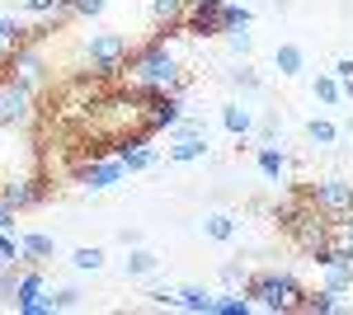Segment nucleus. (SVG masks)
Here are the masks:
<instances>
[{"label":"nucleus","instance_id":"1","mask_svg":"<svg viewBox=\"0 0 353 315\" xmlns=\"http://www.w3.org/2000/svg\"><path fill=\"white\" fill-rule=\"evenodd\" d=\"M132 85L146 94H174L179 90V61L165 43H151L132 57Z\"/></svg>","mask_w":353,"mask_h":315},{"label":"nucleus","instance_id":"2","mask_svg":"<svg viewBox=\"0 0 353 315\" xmlns=\"http://www.w3.org/2000/svg\"><path fill=\"white\" fill-rule=\"evenodd\" d=\"M245 292L254 296V306L259 311H273V315H292L301 311V301H306V292H301V283L292 278V273H254L250 283H245Z\"/></svg>","mask_w":353,"mask_h":315},{"label":"nucleus","instance_id":"3","mask_svg":"<svg viewBox=\"0 0 353 315\" xmlns=\"http://www.w3.org/2000/svg\"><path fill=\"white\" fill-rule=\"evenodd\" d=\"M278 216H283L288 236L297 240V245L306 250V254H316V250H325V245H330V216H321V212L311 207V203H306V212L288 203V207L278 212Z\"/></svg>","mask_w":353,"mask_h":315},{"label":"nucleus","instance_id":"4","mask_svg":"<svg viewBox=\"0 0 353 315\" xmlns=\"http://www.w3.org/2000/svg\"><path fill=\"white\" fill-rule=\"evenodd\" d=\"M306 203L321 212V216H330V221H344V216L353 212V184L330 174V179H321V184H311Z\"/></svg>","mask_w":353,"mask_h":315},{"label":"nucleus","instance_id":"5","mask_svg":"<svg viewBox=\"0 0 353 315\" xmlns=\"http://www.w3.org/2000/svg\"><path fill=\"white\" fill-rule=\"evenodd\" d=\"M85 57H90V66H94L99 76H118V71L128 66V38H123V33H94L90 48H85Z\"/></svg>","mask_w":353,"mask_h":315},{"label":"nucleus","instance_id":"6","mask_svg":"<svg viewBox=\"0 0 353 315\" xmlns=\"http://www.w3.org/2000/svg\"><path fill=\"white\" fill-rule=\"evenodd\" d=\"M33 118V90L19 80H0V128H24Z\"/></svg>","mask_w":353,"mask_h":315},{"label":"nucleus","instance_id":"7","mask_svg":"<svg viewBox=\"0 0 353 315\" xmlns=\"http://www.w3.org/2000/svg\"><path fill=\"white\" fill-rule=\"evenodd\" d=\"M221 10H226V0H193V10H189V33H193V38L226 33V24H221Z\"/></svg>","mask_w":353,"mask_h":315},{"label":"nucleus","instance_id":"8","mask_svg":"<svg viewBox=\"0 0 353 315\" xmlns=\"http://www.w3.org/2000/svg\"><path fill=\"white\" fill-rule=\"evenodd\" d=\"M10 80H19V85H28V90H38L43 85V57H38V48H19V52L10 57Z\"/></svg>","mask_w":353,"mask_h":315},{"label":"nucleus","instance_id":"9","mask_svg":"<svg viewBox=\"0 0 353 315\" xmlns=\"http://www.w3.org/2000/svg\"><path fill=\"white\" fill-rule=\"evenodd\" d=\"M123 174H128V170H123V160L113 156V160H99V165H85V170H81V174H76V179H81V184L90 188V193H99V188L118 184Z\"/></svg>","mask_w":353,"mask_h":315},{"label":"nucleus","instance_id":"10","mask_svg":"<svg viewBox=\"0 0 353 315\" xmlns=\"http://www.w3.org/2000/svg\"><path fill=\"white\" fill-rule=\"evenodd\" d=\"M179 99L174 94H151V108H146V132H161V128H174L184 113H179Z\"/></svg>","mask_w":353,"mask_h":315},{"label":"nucleus","instance_id":"11","mask_svg":"<svg viewBox=\"0 0 353 315\" xmlns=\"http://www.w3.org/2000/svg\"><path fill=\"white\" fill-rule=\"evenodd\" d=\"M221 128L231 132V136H250L254 132V108L250 104H241V99H231V104H221Z\"/></svg>","mask_w":353,"mask_h":315},{"label":"nucleus","instance_id":"12","mask_svg":"<svg viewBox=\"0 0 353 315\" xmlns=\"http://www.w3.org/2000/svg\"><path fill=\"white\" fill-rule=\"evenodd\" d=\"M273 71L278 76H301L306 71V48L301 43H278L273 48Z\"/></svg>","mask_w":353,"mask_h":315},{"label":"nucleus","instance_id":"13","mask_svg":"<svg viewBox=\"0 0 353 315\" xmlns=\"http://www.w3.org/2000/svg\"><path fill=\"white\" fill-rule=\"evenodd\" d=\"M203 236L217 240V245H231V240L241 236V226H236L231 212H208V216H203Z\"/></svg>","mask_w":353,"mask_h":315},{"label":"nucleus","instance_id":"14","mask_svg":"<svg viewBox=\"0 0 353 315\" xmlns=\"http://www.w3.org/2000/svg\"><path fill=\"white\" fill-rule=\"evenodd\" d=\"M0 198H5V203H10V207L19 212V207H33V203H38V198H43V188L33 184V179H10V184L0 188Z\"/></svg>","mask_w":353,"mask_h":315},{"label":"nucleus","instance_id":"15","mask_svg":"<svg viewBox=\"0 0 353 315\" xmlns=\"http://www.w3.org/2000/svg\"><path fill=\"white\" fill-rule=\"evenodd\" d=\"M254 160H259L264 179H273V184H278V179L288 174V156H283V151H278L273 141H259V146H254Z\"/></svg>","mask_w":353,"mask_h":315},{"label":"nucleus","instance_id":"16","mask_svg":"<svg viewBox=\"0 0 353 315\" xmlns=\"http://www.w3.org/2000/svg\"><path fill=\"white\" fill-rule=\"evenodd\" d=\"M174 306H179V311H193V315H212L217 311V296H212L208 287H179Z\"/></svg>","mask_w":353,"mask_h":315},{"label":"nucleus","instance_id":"17","mask_svg":"<svg viewBox=\"0 0 353 315\" xmlns=\"http://www.w3.org/2000/svg\"><path fill=\"white\" fill-rule=\"evenodd\" d=\"M203 156H208V132H203V136H179L165 160H170V165H189V160H203Z\"/></svg>","mask_w":353,"mask_h":315},{"label":"nucleus","instance_id":"18","mask_svg":"<svg viewBox=\"0 0 353 315\" xmlns=\"http://www.w3.org/2000/svg\"><path fill=\"white\" fill-rule=\"evenodd\" d=\"M156 268H161V259H156L146 245H132V250H128V259H123V273H128V278H151Z\"/></svg>","mask_w":353,"mask_h":315},{"label":"nucleus","instance_id":"19","mask_svg":"<svg viewBox=\"0 0 353 315\" xmlns=\"http://www.w3.org/2000/svg\"><path fill=\"white\" fill-rule=\"evenodd\" d=\"M301 311H321V315H334V311H349V301H344V292H306V301H301Z\"/></svg>","mask_w":353,"mask_h":315},{"label":"nucleus","instance_id":"20","mask_svg":"<svg viewBox=\"0 0 353 315\" xmlns=\"http://www.w3.org/2000/svg\"><path fill=\"white\" fill-rule=\"evenodd\" d=\"M311 90H316V99H321V104H344V85H339L334 71H316Z\"/></svg>","mask_w":353,"mask_h":315},{"label":"nucleus","instance_id":"21","mask_svg":"<svg viewBox=\"0 0 353 315\" xmlns=\"http://www.w3.org/2000/svg\"><path fill=\"white\" fill-rule=\"evenodd\" d=\"M306 141H311V146H334V141H339V128H334V123H330V118H306Z\"/></svg>","mask_w":353,"mask_h":315},{"label":"nucleus","instance_id":"22","mask_svg":"<svg viewBox=\"0 0 353 315\" xmlns=\"http://www.w3.org/2000/svg\"><path fill=\"white\" fill-rule=\"evenodd\" d=\"M19 250H24L28 259H52V254H57V240H52V236H38V231H28V236H19Z\"/></svg>","mask_w":353,"mask_h":315},{"label":"nucleus","instance_id":"23","mask_svg":"<svg viewBox=\"0 0 353 315\" xmlns=\"http://www.w3.org/2000/svg\"><path fill=\"white\" fill-rule=\"evenodd\" d=\"M123 170H128V174H137V170H151V165H161V156H156V151H151V146H132V151H123Z\"/></svg>","mask_w":353,"mask_h":315},{"label":"nucleus","instance_id":"24","mask_svg":"<svg viewBox=\"0 0 353 315\" xmlns=\"http://www.w3.org/2000/svg\"><path fill=\"white\" fill-rule=\"evenodd\" d=\"M184 10H189V0H151V19H156V24H165V28L174 24Z\"/></svg>","mask_w":353,"mask_h":315},{"label":"nucleus","instance_id":"25","mask_svg":"<svg viewBox=\"0 0 353 315\" xmlns=\"http://www.w3.org/2000/svg\"><path fill=\"white\" fill-rule=\"evenodd\" d=\"M226 80H231V85H236V90H241V94H259V90H264V80L254 76V71H250V66H231V71H226Z\"/></svg>","mask_w":353,"mask_h":315},{"label":"nucleus","instance_id":"26","mask_svg":"<svg viewBox=\"0 0 353 315\" xmlns=\"http://www.w3.org/2000/svg\"><path fill=\"white\" fill-rule=\"evenodd\" d=\"M38 292H43V278H38V273H24V278L14 283V306L24 311L28 301H38Z\"/></svg>","mask_w":353,"mask_h":315},{"label":"nucleus","instance_id":"27","mask_svg":"<svg viewBox=\"0 0 353 315\" xmlns=\"http://www.w3.org/2000/svg\"><path fill=\"white\" fill-rule=\"evenodd\" d=\"M330 250H339V254L353 259V226L349 221H330Z\"/></svg>","mask_w":353,"mask_h":315},{"label":"nucleus","instance_id":"28","mask_svg":"<svg viewBox=\"0 0 353 315\" xmlns=\"http://www.w3.org/2000/svg\"><path fill=\"white\" fill-rule=\"evenodd\" d=\"M71 263H76L81 273H94V268H104V250H99V245H81V250L71 254Z\"/></svg>","mask_w":353,"mask_h":315},{"label":"nucleus","instance_id":"29","mask_svg":"<svg viewBox=\"0 0 353 315\" xmlns=\"http://www.w3.org/2000/svg\"><path fill=\"white\" fill-rule=\"evenodd\" d=\"M250 5H241V0H226V10H221V24L226 28H250Z\"/></svg>","mask_w":353,"mask_h":315},{"label":"nucleus","instance_id":"30","mask_svg":"<svg viewBox=\"0 0 353 315\" xmlns=\"http://www.w3.org/2000/svg\"><path fill=\"white\" fill-rule=\"evenodd\" d=\"M226 48L236 57H250L254 52V38H250V28H226Z\"/></svg>","mask_w":353,"mask_h":315},{"label":"nucleus","instance_id":"31","mask_svg":"<svg viewBox=\"0 0 353 315\" xmlns=\"http://www.w3.org/2000/svg\"><path fill=\"white\" fill-rule=\"evenodd\" d=\"M48 301H52V311H76L81 306V287H57Z\"/></svg>","mask_w":353,"mask_h":315},{"label":"nucleus","instance_id":"32","mask_svg":"<svg viewBox=\"0 0 353 315\" xmlns=\"http://www.w3.org/2000/svg\"><path fill=\"white\" fill-rule=\"evenodd\" d=\"M254 311V301H245V296H226V301H217V311L212 315H250Z\"/></svg>","mask_w":353,"mask_h":315},{"label":"nucleus","instance_id":"33","mask_svg":"<svg viewBox=\"0 0 353 315\" xmlns=\"http://www.w3.org/2000/svg\"><path fill=\"white\" fill-rule=\"evenodd\" d=\"M66 5H71V14H85V19H99L109 0H66Z\"/></svg>","mask_w":353,"mask_h":315},{"label":"nucleus","instance_id":"34","mask_svg":"<svg viewBox=\"0 0 353 315\" xmlns=\"http://www.w3.org/2000/svg\"><path fill=\"white\" fill-rule=\"evenodd\" d=\"M254 132H259V141H278V132H283V123H278V113H264Z\"/></svg>","mask_w":353,"mask_h":315},{"label":"nucleus","instance_id":"35","mask_svg":"<svg viewBox=\"0 0 353 315\" xmlns=\"http://www.w3.org/2000/svg\"><path fill=\"white\" fill-rule=\"evenodd\" d=\"M221 283H226V287H245L250 278H245V268H241V263H221Z\"/></svg>","mask_w":353,"mask_h":315},{"label":"nucleus","instance_id":"36","mask_svg":"<svg viewBox=\"0 0 353 315\" xmlns=\"http://www.w3.org/2000/svg\"><path fill=\"white\" fill-rule=\"evenodd\" d=\"M170 132H174V141H179V136H203V132H208V128H203L198 118H179V123H174V128H170Z\"/></svg>","mask_w":353,"mask_h":315},{"label":"nucleus","instance_id":"37","mask_svg":"<svg viewBox=\"0 0 353 315\" xmlns=\"http://www.w3.org/2000/svg\"><path fill=\"white\" fill-rule=\"evenodd\" d=\"M146 296H151L156 306H174V296H179V287H170V283H161V287H151V292H146Z\"/></svg>","mask_w":353,"mask_h":315},{"label":"nucleus","instance_id":"38","mask_svg":"<svg viewBox=\"0 0 353 315\" xmlns=\"http://www.w3.org/2000/svg\"><path fill=\"white\" fill-rule=\"evenodd\" d=\"M19 254H24V250H19V240H10L5 231H0V259H10V263H14Z\"/></svg>","mask_w":353,"mask_h":315},{"label":"nucleus","instance_id":"39","mask_svg":"<svg viewBox=\"0 0 353 315\" xmlns=\"http://www.w3.org/2000/svg\"><path fill=\"white\" fill-rule=\"evenodd\" d=\"M334 76H339V85H349L353 80V57H339V61H334Z\"/></svg>","mask_w":353,"mask_h":315},{"label":"nucleus","instance_id":"40","mask_svg":"<svg viewBox=\"0 0 353 315\" xmlns=\"http://www.w3.org/2000/svg\"><path fill=\"white\" fill-rule=\"evenodd\" d=\"M14 33H19V19H14V14H5V19H0V43H10Z\"/></svg>","mask_w":353,"mask_h":315},{"label":"nucleus","instance_id":"41","mask_svg":"<svg viewBox=\"0 0 353 315\" xmlns=\"http://www.w3.org/2000/svg\"><path fill=\"white\" fill-rule=\"evenodd\" d=\"M0 231H14V207L0 198Z\"/></svg>","mask_w":353,"mask_h":315},{"label":"nucleus","instance_id":"42","mask_svg":"<svg viewBox=\"0 0 353 315\" xmlns=\"http://www.w3.org/2000/svg\"><path fill=\"white\" fill-rule=\"evenodd\" d=\"M123 245H128V250H132V245H141V231H137V226H128V231H123Z\"/></svg>","mask_w":353,"mask_h":315},{"label":"nucleus","instance_id":"43","mask_svg":"<svg viewBox=\"0 0 353 315\" xmlns=\"http://www.w3.org/2000/svg\"><path fill=\"white\" fill-rule=\"evenodd\" d=\"M344 221H349V226H353V212H349V216H344Z\"/></svg>","mask_w":353,"mask_h":315},{"label":"nucleus","instance_id":"44","mask_svg":"<svg viewBox=\"0 0 353 315\" xmlns=\"http://www.w3.org/2000/svg\"><path fill=\"white\" fill-rule=\"evenodd\" d=\"M241 5H250V0H241Z\"/></svg>","mask_w":353,"mask_h":315}]
</instances>
